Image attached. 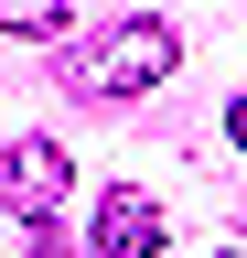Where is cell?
I'll list each match as a JSON object with an SVG mask.
<instances>
[{
    "label": "cell",
    "instance_id": "3957f363",
    "mask_svg": "<svg viewBox=\"0 0 247 258\" xmlns=\"http://www.w3.org/2000/svg\"><path fill=\"white\" fill-rule=\"evenodd\" d=\"M86 247H97V258H150V247H161V205L118 183L108 205H97V226H86Z\"/></svg>",
    "mask_w": 247,
    "mask_h": 258
},
{
    "label": "cell",
    "instance_id": "5b68a950",
    "mask_svg": "<svg viewBox=\"0 0 247 258\" xmlns=\"http://www.w3.org/2000/svg\"><path fill=\"white\" fill-rule=\"evenodd\" d=\"M226 140H236V151H247V97H236V108H226Z\"/></svg>",
    "mask_w": 247,
    "mask_h": 258
},
{
    "label": "cell",
    "instance_id": "7a4b0ae2",
    "mask_svg": "<svg viewBox=\"0 0 247 258\" xmlns=\"http://www.w3.org/2000/svg\"><path fill=\"white\" fill-rule=\"evenodd\" d=\"M0 194L43 226L54 205H65V151H54V140H11V151H0Z\"/></svg>",
    "mask_w": 247,
    "mask_h": 258
},
{
    "label": "cell",
    "instance_id": "8992f818",
    "mask_svg": "<svg viewBox=\"0 0 247 258\" xmlns=\"http://www.w3.org/2000/svg\"><path fill=\"white\" fill-rule=\"evenodd\" d=\"M22 258H65V247H54V237H43V226H33V247H22Z\"/></svg>",
    "mask_w": 247,
    "mask_h": 258
},
{
    "label": "cell",
    "instance_id": "6da1fadb",
    "mask_svg": "<svg viewBox=\"0 0 247 258\" xmlns=\"http://www.w3.org/2000/svg\"><path fill=\"white\" fill-rule=\"evenodd\" d=\"M172 64H183L172 22L129 11V22H108L97 43H75V54H65V86H75V97H140V86H161Z\"/></svg>",
    "mask_w": 247,
    "mask_h": 258
},
{
    "label": "cell",
    "instance_id": "277c9868",
    "mask_svg": "<svg viewBox=\"0 0 247 258\" xmlns=\"http://www.w3.org/2000/svg\"><path fill=\"white\" fill-rule=\"evenodd\" d=\"M75 22V0H0V32H22V43H33V32H65Z\"/></svg>",
    "mask_w": 247,
    "mask_h": 258
}]
</instances>
